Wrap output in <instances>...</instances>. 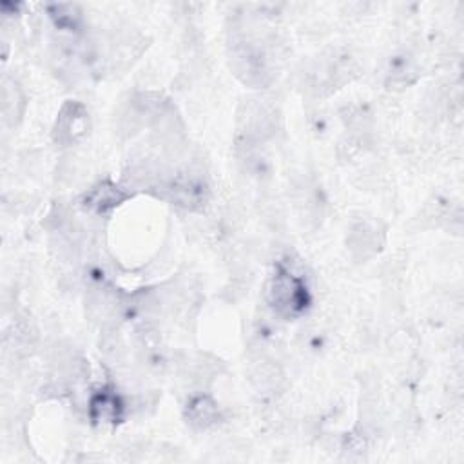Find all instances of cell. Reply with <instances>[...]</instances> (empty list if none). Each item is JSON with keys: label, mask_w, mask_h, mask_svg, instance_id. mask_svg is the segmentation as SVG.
Listing matches in <instances>:
<instances>
[{"label": "cell", "mask_w": 464, "mask_h": 464, "mask_svg": "<svg viewBox=\"0 0 464 464\" xmlns=\"http://www.w3.org/2000/svg\"><path fill=\"white\" fill-rule=\"evenodd\" d=\"M227 56L232 72L245 85L261 89L272 82L274 67L268 38L261 29L246 24L245 18L236 20L228 31Z\"/></svg>", "instance_id": "6da1fadb"}, {"label": "cell", "mask_w": 464, "mask_h": 464, "mask_svg": "<svg viewBox=\"0 0 464 464\" xmlns=\"http://www.w3.org/2000/svg\"><path fill=\"white\" fill-rule=\"evenodd\" d=\"M265 299L276 315L295 319L308 310L312 294L303 276L286 265H277L266 281Z\"/></svg>", "instance_id": "7a4b0ae2"}, {"label": "cell", "mask_w": 464, "mask_h": 464, "mask_svg": "<svg viewBox=\"0 0 464 464\" xmlns=\"http://www.w3.org/2000/svg\"><path fill=\"white\" fill-rule=\"evenodd\" d=\"M277 130L276 109L261 98H246L237 111V145L257 147Z\"/></svg>", "instance_id": "3957f363"}, {"label": "cell", "mask_w": 464, "mask_h": 464, "mask_svg": "<svg viewBox=\"0 0 464 464\" xmlns=\"http://www.w3.org/2000/svg\"><path fill=\"white\" fill-rule=\"evenodd\" d=\"M355 76V63L346 54L319 58L306 72V85L315 94H328Z\"/></svg>", "instance_id": "277c9868"}, {"label": "cell", "mask_w": 464, "mask_h": 464, "mask_svg": "<svg viewBox=\"0 0 464 464\" xmlns=\"http://www.w3.org/2000/svg\"><path fill=\"white\" fill-rule=\"evenodd\" d=\"M91 130L89 111L83 103L69 100L58 111L53 125V141L56 147H71L80 143Z\"/></svg>", "instance_id": "5b68a950"}, {"label": "cell", "mask_w": 464, "mask_h": 464, "mask_svg": "<svg viewBox=\"0 0 464 464\" xmlns=\"http://www.w3.org/2000/svg\"><path fill=\"white\" fill-rule=\"evenodd\" d=\"M246 379L250 388L261 399H276L286 388V375L283 368L270 357H257L248 364Z\"/></svg>", "instance_id": "8992f818"}, {"label": "cell", "mask_w": 464, "mask_h": 464, "mask_svg": "<svg viewBox=\"0 0 464 464\" xmlns=\"http://www.w3.org/2000/svg\"><path fill=\"white\" fill-rule=\"evenodd\" d=\"M384 245V228L379 221L359 219L355 221L346 237V246L355 261H366L381 252Z\"/></svg>", "instance_id": "52a82bcc"}, {"label": "cell", "mask_w": 464, "mask_h": 464, "mask_svg": "<svg viewBox=\"0 0 464 464\" xmlns=\"http://www.w3.org/2000/svg\"><path fill=\"white\" fill-rule=\"evenodd\" d=\"M89 375L87 361L74 348L56 350L51 361V377L63 388L74 386Z\"/></svg>", "instance_id": "ba28073f"}, {"label": "cell", "mask_w": 464, "mask_h": 464, "mask_svg": "<svg viewBox=\"0 0 464 464\" xmlns=\"http://www.w3.org/2000/svg\"><path fill=\"white\" fill-rule=\"evenodd\" d=\"M129 196L130 194L123 187L112 181H100L80 198V205L85 212L103 216L120 207L125 199H129Z\"/></svg>", "instance_id": "9c48e42d"}, {"label": "cell", "mask_w": 464, "mask_h": 464, "mask_svg": "<svg viewBox=\"0 0 464 464\" xmlns=\"http://www.w3.org/2000/svg\"><path fill=\"white\" fill-rule=\"evenodd\" d=\"M87 410H89V417L92 422L116 424L123 417L125 404L114 388L103 386L91 395Z\"/></svg>", "instance_id": "30bf717a"}, {"label": "cell", "mask_w": 464, "mask_h": 464, "mask_svg": "<svg viewBox=\"0 0 464 464\" xmlns=\"http://www.w3.org/2000/svg\"><path fill=\"white\" fill-rule=\"evenodd\" d=\"M185 420L196 430H207L219 420V406L208 393H196L187 401Z\"/></svg>", "instance_id": "8fae6325"}, {"label": "cell", "mask_w": 464, "mask_h": 464, "mask_svg": "<svg viewBox=\"0 0 464 464\" xmlns=\"http://www.w3.org/2000/svg\"><path fill=\"white\" fill-rule=\"evenodd\" d=\"M2 121L5 127H16L25 112V94L14 78L4 76L2 96H0Z\"/></svg>", "instance_id": "7c38bea8"}, {"label": "cell", "mask_w": 464, "mask_h": 464, "mask_svg": "<svg viewBox=\"0 0 464 464\" xmlns=\"http://www.w3.org/2000/svg\"><path fill=\"white\" fill-rule=\"evenodd\" d=\"M294 205L295 210L299 214V218L306 223V225H317L321 221L323 216V203L319 199L317 188L312 187L310 183H301L295 187L294 192Z\"/></svg>", "instance_id": "4fadbf2b"}, {"label": "cell", "mask_w": 464, "mask_h": 464, "mask_svg": "<svg viewBox=\"0 0 464 464\" xmlns=\"http://www.w3.org/2000/svg\"><path fill=\"white\" fill-rule=\"evenodd\" d=\"M415 80H417V65H415L413 58H410L406 54L392 58L390 69L386 72V82H388L390 89L408 87Z\"/></svg>", "instance_id": "5bb4252c"}, {"label": "cell", "mask_w": 464, "mask_h": 464, "mask_svg": "<svg viewBox=\"0 0 464 464\" xmlns=\"http://www.w3.org/2000/svg\"><path fill=\"white\" fill-rule=\"evenodd\" d=\"M49 14L58 29L69 33H76L83 20L80 7L72 4H54L49 7Z\"/></svg>", "instance_id": "9a60e30c"}]
</instances>
